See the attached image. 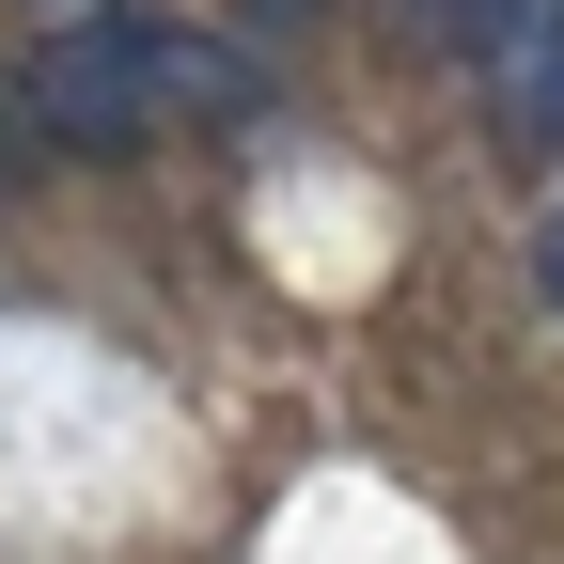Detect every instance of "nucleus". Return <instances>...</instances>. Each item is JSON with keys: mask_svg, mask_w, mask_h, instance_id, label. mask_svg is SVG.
I'll list each match as a JSON object with an SVG mask.
<instances>
[{"mask_svg": "<svg viewBox=\"0 0 564 564\" xmlns=\"http://www.w3.org/2000/svg\"><path fill=\"white\" fill-rule=\"evenodd\" d=\"M236 95H251V63H220L188 17H141V0H95V17H63L17 63V110H32L47 158H126L173 110H236Z\"/></svg>", "mask_w": 564, "mask_h": 564, "instance_id": "f257e3e1", "label": "nucleus"}, {"mask_svg": "<svg viewBox=\"0 0 564 564\" xmlns=\"http://www.w3.org/2000/svg\"><path fill=\"white\" fill-rule=\"evenodd\" d=\"M486 79H502V126L564 158V0H533V17H518L502 47H486Z\"/></svg>", "mask_w": 564, "mask_h": 564, "instance_id": "f03ea898", "label": "nucleus"}, {"mask_svg": "<svg viewBox=\"0 0 564 564\" xmlns=\"http://www.w3.org/2000/svg\"><path fill=\"white\" fill-rule=\"evenodd\" d=\"M533 282H549V314H564V204H549V236H533Z\"/></svg>", "mask_w": 564, "mask_h": 564, "instance_id": "7ed1b4c3", "label": "nucleus"}, {"mask_svg": "<svg viewBox=\"0 0 564 564\" xmlns=\"http://www.w3.org/2000/svg\"><path fill=\"white\" fill-rule=\"evenodd\" d=\"M17 141H32V110H0V158H17Z\"/></svg>", "mask_w": 564, "mask_h": 564, "instance_id": "20e7f679", "label": "nucleus"}, {"mask_svg": "<svg viewBox=\"0 0 564 564\" xmlns=\"http://www.w3.org/2000/svg\"><path fill=\"white\" fill-rule=\"evenodd\" d=\"M32 17H95V0H32Z\"/></svg>", "mask_w": 564, "mask_h": 564, "instance_id": "39448f33", "label": "nucleus"}, {"mask_svg": "<svg viewBox=\"0 0 564 564\" xmlns=\"http://www.w3.org/2000/svg\"><path fill=\"white\" fill-rule=\"evenodd\" d=\"M251 17H314V0H251Z\"/></svg>", "mask_w": 564, "mask_h": 564, "instance_id": "423d86ee", "label": "nucleus"}]
</instances>
